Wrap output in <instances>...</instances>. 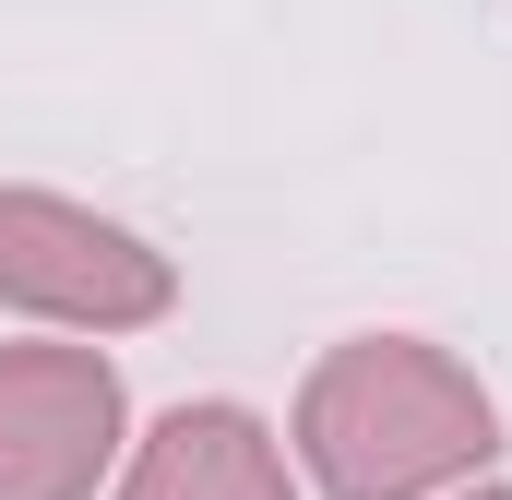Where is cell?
Returning a JSON list of instances; mask_svg holds the SVG:
<instances>
[{"label": "cell", "mask_w": 512, "mask_h": 500, "mask_svg": "<svg viewBox=\"0 0 512 500\" xmlns=\"http://www.w3.org/2000/svg\"><path fill=\"white\" fill-rule=\"evenodd\" d=\"M0 310H24L72 346H108V334H143L179 310V262L72 191L0 179Z\"/></svg>", "instance_id": "obj_2"}, {"label": "cell", "mask_w": 512, "mask_h": 500, "mask_svg": "<svg viewBox=\"0 0 512 500\" xmlns=\"http://www.w3.org/2000/svg\"><path fill=\"white\" fill-rule=\"evenodd\" d=\"M108 500H298V465H286L274 417L203 393V405H167L120 453V489Z\"/></svg>", "instance_id": "obj_4"}, {"label": "cell", "mask_w": 512, "mask_h": 500, "mask_svg": "<svg viewBox=\"0 0 512 500\" xmlns=\"http://www.w3.org/2000/svg\"><path fill=\"white\" fill-rule=\"evenodd\" d=\"M286 465L322 500H453L501 465V405L429 334H346L298 381Z\"/></svg>", "instance_id": "obj_1"}, {"label": "cell", "mask_w": 512, "mask_h": 500, "mask_svg": "<svg viewBox=\"0 0 512 500\" xmlns=\"http://www.w3.org/2000/svg\"><path fill=\"white\" fill-rule=\"evenodd\" d=\"M453 500H512V489H501V477H477V489H453Z\"/></svg>", "instance_id": "obj_5"}, {"label": "cell", "mask_w": 512, "mask_h": 500, "mask_svg": "<svg viewBox=\"0 0 512 500\" xmlns=\"http://www.w3.org/2000/svg\"><path fill=\"white\" fill-rule=\"evenodd\" d=\"M131 453V393L108 346H0V500H108Z\"/></svg>", "instance_id": "obj_3"}]
</instances>
